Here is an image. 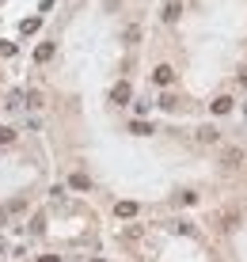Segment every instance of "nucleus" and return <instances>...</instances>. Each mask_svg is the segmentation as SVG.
<instances>
[{
  "label": "nucleus",
  "mask_w": 247,
  "mask_h": 262,
  "mask_svg": "<svg viewBox=\"0 0 247 262\" xmlns=\"http://www.w3.org/2000/svg\"><path fill=\"white\" fill-rule=\"evenodd\" d=\"M152 80H156V84H164V87H167V84H171V80H175V69H171V65H160V69L152 73Z\"/></svg>",
  "instance_id": "f257e3e1"
},
{
  "label": "nucleus",
  "mask_w": 247,
  "mask_h": 262,
  "mask_svg": "<svg viewBox=\"0 0 247 262\" xmlns=\"http://www.w3.org/2000/svg\"><path fill=\"white\" fill-rule=\"evenodd\" d=\"M228 110H232V99L228 95H217L213 99V114H228Z\"/></svg>",
  "instance_id": "f03ea898"
},
{
  "label": "nucleus",
  "mask_w": 247,
  "mask_h": 262,
  "mask_svg": "<svg viewBox=\"0 0 247 262\" xmlns=\"http://www.w3.org/2000/svg\"><path fill=\"white\" fill-rule=\"evenodd\" d=\"M114 213H118V217H137V202H118Z\"/></svg>",
  "instance_id": "7ed1b4c3"
},
{
  "label": "nucleus",
  "mask_w": 247,
  "mask_h": 262,
  "mask_svg": "<svg viewBox=\"0 0 247 262\" xmlns=\"http://www.w3.org/2000/svg\"><path fill=\"white\" fill-rule=\"evenodd\" d=\"M110 99H114V103H126V99H130V84H118L114 91H110Z\"/></svg>",
  "instance_id": "20e7f679"
},
{
  "label": "nucleus",
  "mask_w": 247,
  "mask_h": 262,
  "mask_svg": "<svg viewBox=\"0 0 247 262\" xmlns=\"http://www.w3.org/2000/svg\"><path fill=\"white\" fill-rule=\"evenodd\" d=\"M34 57H38V61H50V57H54V46H50V42H42L38 50H34Z\"/></svg>",
  "instance_id": "39448f33"
},
{
  "label": "nucleus",
  "mask_w": 247,
  "mask_h": 262,
  "mask_svg": "<svg viewBox=\"0 0 247 262\" xmlns=\"http://www.w3.org/2000/svg\"><path fill=\"white\" fill-rule=\"evenodd\" d=\"M69 186H73V190H87L91 183H87V175H73V179H69Z\"/></svg>",
  "instance_id": "423d86ee"
},
{
  "label": "nucleus",
  "mask_w": 247,
  "mask_h": 262,
  "mask_svg": "<svg viewBox=\"0 0 247 262\" xmlns=\"http://www.w3.org/2000/svg\"><path fill=\"white\" fill-rule=\"evenodd\" d=\"M179 12H183V8H179V4H175V0H171V4H167V8H164V19H167V23H171V19H179Z\"/></svg>",
  "instance_id": "0eeeda50"
},
{
  "label": "nucleus",
  "mask_w": 247,
  "mask_h": 262,
  "mask_svg": "<svg viewBox=\"0 0 247 262\" xmlns=\"http://www.w3.org/2000/svg\"><path fill=\"white\" fill-rule=\"evenodd\" d=\"M8 141H15V130L12 126H0V145H8Z\"/></svg>",
  "instance_id": "6e6552de"
},
{
  "label": "nucleus",
  "mask_w": 247,
  "mask_h": 262,
  "mask_svg": "<svg viewBox=\"0 0 247 262\" xmlns=\"http://www.w3.org/2000/svg\"><path fill=\"white\" fill-rule=\"evenodd\" d=\"M12 53H15V46H12V42H0V57H12Z\"/></svg>",
  "instance_id": "1a4fd4ad"
},
{
  "label": "nucleus",
  "mask_w": 247,
  "mask_h": 262,
  "mask_svg": "<svg viewBox=\"0 0 247 262\" xmlns=\"http://www.w3.org/2000/svg\"><path fill=\"white\" fill-rule=\"evenodd\" d=\"M240 84H244V87H247V69H240Z\"/></svg>",
  "instance_id": "9d476101"
},
{
  "label": "nucleus",
  "mask_w": 247,
  "mask_h": 262,
  "mask_svg": "<svg viewBox=\"0 0 247 262\" xmlns=\"http://www.w3.org/2000/svg\"><path fill=\"white\" fill-rule=\"evenodd\" d=\"M38 262H57V259H54V255H46V259H38Z\"/></svg>",
  "instance_id": "9b49d317"
},
{
  "label": "nucleus",
  "mask_w": 247,
  "mask_h": 262,
  "mask_svg": "<svg viewBox=\"0 0 247 262\" xmlns=\"http://www.w3.org/2000/svg\"><path fill=\"white\" fill-rule=\"evenodd\" d=\"M0 251H4V247H0Z\"/></svg>",
  "instance_id": "f8f14e48"
}]
</instances>
